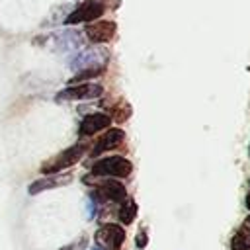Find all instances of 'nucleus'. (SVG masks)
<instances>
[{
	"label": "nucleus",
	"instance_id": "1",
	"mask_svg": "<svg viewBox=\"0 0 250 250\" xmlns=\"http://www.w3.org/2000/svg\"><path fill=\"white\" fill-rule=\"evenodd\" d=\"M84 152H86V145H84V143H76V145H72L70 148L62 150V152H61L59 156H55L53 160H49L47 164H43L41 172H43V174H49V176L61 174L64 168H70L72 164H76V162L84 156Z\"/></svg>",
	"mask_w": 250,
	"mask_h": 250
},
{
	"label": "nucleus",
	"instance_id": "2",
	"mask_svg": "<svg viewBox=\"0 0 250 250\" xmlns=\"http://www.w3.org/2000/svg\"><path fill=\"white\" fill-rule=\"evenodd\" d=\"M133 170V164L123 156H107L98 160L92 166L94 176H115V178H127Z\"/></svg>",
	"mask_w": 250,
	"mask_h": 250
},
{
	"label": "nucleus",
	"instance_id": "3",
	"mask_svg": "<svg viewBox=\"0 0 250 250\" xmlns=\"http://www.w3.org/2000/svg\"><path fill=\"white\" fill-rule=\"evenodd\" d=\"M104 12H105V8H104L102 2H98V0H86L76 10H72L68 14V18L64 20V23H88V21H94L100 16H104Z\"/></svg>",
	"mask_w": 250,
	"mask_h": 250
},
{
	"label": "nucleus",
	"instance_id": "4",
	"mask_svg": "<svg viewBox=\"0 0 250 250\" xmlns=\"http://www.w3.org/2000/svg\"><path fill=\"white\" fill-rule=\"evenodd\" d=\"M104 94V88L94 82H82L68 86L57 94V100H94Z\"/></svg>",
	"mask_w": 250,
	"mask_h": 250
},
{
	"label": "nucleus",
	"instance_id": "5",
	"mask_svg": "<svg viewBox=\"0 0 250 250\" xmlns=\"http://www.w3.org/2000/svg\"><path fill=\"white\" fill-rule=\"evenodd\" d=\"M123 240H125V230H123L121 227L113 225V223L104 225V227L96 232V242H98L100 246H104V248L115 250V248H119V246L123 244Z\"/></svg>",
	"mask_w": 250,
	"mask_h": 250
},
{
	"label": "nucleus",
	"instance_id": "6",
	"mask_svg": "<svg viewBox=\"0 0 250 250\" xmlns=\"http://www.w3.org/2000/svg\"><path fill=\"white\" fill-rule=\"evenodd\" d=\"M115 31H117V25L107 20H100L96 23L86 25V37L92 43H107L115 35Z\"/></svg>",
	"mask_w": 250,
	"mask_h": 250
},
{
	"label": "nucleus",
	"instance_id": "7",
	"mask_svg": "<svg viewBox=\"0 0 250 250\" xmlns=\"http://www.w3.org/2000/svg\"><path fill=\"white\" fill-rule=\"evenodd\" d=\"M109 125H111V117L109 115H105V113H90V115H86L82 119L78 133L82 137H90V135H96V133L107 129Z\"/></svg>",
	"mask_w": 250,
	"mask_h": 250
},
{
	"label": "nucleus",
	"instance_id": "8",
	"mask_svg": "<svg viewBox=\"0 0 250 250\" xmlns=\"http://www.w3.org/2000/svg\"><path fill=\"white\" fill-rule=\"evenodd\" d=\"M123 139H125L123 129H119V127H115V129H107V131L98 139V143L94 145V148H92V156H100L102 152L115 148Z\"/></svg>",
	"mask_w": 250,
	"mask_h": 250
},
{
	"label": "nucleus",
	"instance_id": "9",
	"mask_svg": "<svg viewBox=\"0 0 250 250\" xmlns=\"http://www.w3.org/2000/svg\"><path fill=\"white\" fill-rule=\"evenodd\" d=\"M96 195H100L102 201H104V199H109V201H123V199L127 197V189H125V186H123L121 182H117V180H105V182H102V186H100V189H98Z\"/></svg>",
	"mask_w": 250,
	"mask_h": 250
},
{
	"label": "nucleus",
	"instance_id": "10",
	"mask_svg": "<svg viewBox=\"0 0 250 250\" xmlns=\"http://www.w3.org/2000/svg\"><path fill=\"white\" fill-rule=\"evenodd\" d=\"M72 180L70 174H53V176H47L43 180H37L29 186V193L35 195L39 191H45V189H53V188H61V186H66L68 182Z\"/></svg>",
	"mask_w": 250,
	"mask_h": 250
},
{
	"label": "nucleus",
	"instance_id": "11",
	"mask_svg": "<svg viewBox=\"0 0 250 250\" xmlns=\"http://www.w3.org/2000/svg\"><path fill=\"white\" fill-rule=\"evenodd\" d=\"M117 215H119V221H121L123 225L133 223V219H135V215H137V203H135V201H125V203L119 207Z\"/></svg>",
	"mask_w": 250,
	"mask_h": 250
},
{
	"label": "nucleus",
	"instance_id": "12",
	"mask_svg": "<svg viewBox=\"0 0 250 250\" xmlns=\"http://www.w3.org/2000/svg\"><path fill=\"white\" fill-rule=\"evenodd\" d=\"M250 248V230L244 227L238 234H234L230 242V250H248Z\"/></svg>",
	"mask_w": 250,
	"mask_h": 250
},
{
	"label": "nucleus",
	"instance_id": "13",
	"mask_svg": "<svg viewBox=\"0 0 250 250\" xmlns=\"http://www.w3.org/2000/svg\"><path fill=\"white\" fill-rule=\"evenodd\" d=\"M102 74V68H86V70H82V72H78L74 78H70L72 82H86L88 78H92V76H100Z\"/></svg>",
	"mask_w": 250,
	"mask_h": 250
},
{
	"label": "nucleus",
	"instance_id": "14",
	"mask_svg": "<svg viewBox=\"0 0 250 250\" xmlns=\"http://www.w3.org/2000/svg\"><path fill=\"white\" fill-rule=\"evenodd\" d=\"M145 244H146V236H145V234L141 232V234L137 236V246H139V248H143Z\"/></svg>",
	"mask_w": 250,
	"mask_h": 250
},
{
	"label": "nucleus",
	"instance_id": "15",
	"mask_svg": "<svg viewBox=\"0 0 250 250\" xmlns=\"http://www.w3.org/2000/svg\"><path fill=\"white\" fill-rule=\"evenodd\" d=\"M246 207H248V209H250V193H248V195H246Z\"/></svg>",
	"mask_w": 250,
	"mask_h": 250
},
{
	"label": "nucleus",
	"instance_id": "16",
	"mask_svg": "<svg viewBox=\"0 0 250 250\" xmlns=\"http://www.w3.org/2000/svg\"><path fill=\"white\" fill-rule=\"evenodd\" d=\"M246 229H248V230H250V217H248V219H246Z\"/></svg>",
	"mask_w": 250,
	"mask_h": 250
}]
</instances>
